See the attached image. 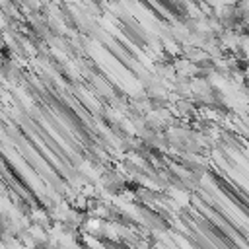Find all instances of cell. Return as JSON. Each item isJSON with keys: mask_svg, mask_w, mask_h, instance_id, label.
Returning a JSON list of instances; mask_svg holds the SVG:
<instances>
[{"mask_svg": "<svg viewBox=\"0 0 249 249\" xmlns=\"http://www.w3.org/2000/svg\"><path fill=\"white\" fill-rule=\"evenodd\" d=\"M31 222L39 224V226H45V224H49V218L43 210H31Z\"/></svg>", "mask_w": 249, "mask_h": 249, "instance_id": "cell-1", "label": "cell"}]
</instances>
